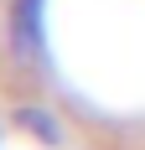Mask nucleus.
Wrapping results in <instances>:
<instances>
[{
    "label": "nucleus",
    "instance_id": "1",
    "mask_svg": "<svg viewBox=\"0 0 145 150\" xmlns=\"http://www.w3.org/2000/svg\"><path fill=\"white\" fill-rule=\"evenodd\" d=\"M16 124L21 129H31V135H47V145H62V129H57V119L47 114V109H16Z\"/></svg>",
    "mask_w": 145,
    "mask_h": 150
}]
</instances>
